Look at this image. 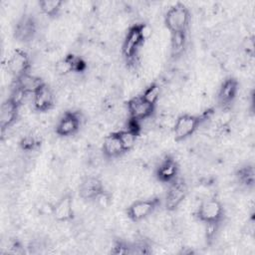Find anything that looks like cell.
<instances>
[{
  "label": "cell",
  "instance_id": "cell-1",
  "mask_svg": "<svg viewBox=\"0 0 255 255\" xmlns=\"http://www.w3.org/2000/svg\"><path fill=\"white\" fill-rule=\"evenodd\" d=\"M149 35L150 29L146 24L137 23L128 28L122 45V53L128 62L134 61L138 50Z\"/></svg>",
  "mask_w": 255,
  "mask_h": 255
},
{
  "label": "cell",
  "instance_id": "cell-2",
  "mask_svg": "<svg viewBox=\"0 0 255 255\" xmlns=\"http://www.w3.org/2000/svg\"><path fill=\"white\" fill-rule=\"evenodd\" d=\"M212 114L213 109H208L200 115L183 114L178 116L172 128L174 139L176 141H182L190 137Z\"/></svg>",
  "mask_w": 255,
  "mask_h": 255
},
{
  "label": "cell",
  "instance_id": "cell-3",
  "mask_svg": "<svg viewBox=\"0 0 255 255\" xmlns=\"http://www.w3.org/2000/svg\"><path fill=\"white\" fill-rule=\"evenodd\" d=\"M190 21V13L183 3L171 5L164 15V25L171 33L186 32Z\"/></svg>",
  "mask_w": 255,
  "mask_h": 255
},
{
  "label": "cell",
  "instance_id": "cell-4",
  "mask_svg": "<svg viewBox=\"0 0 255 255\" xmlns=\"http://www.w3.org/2000/svg\"><path fill=\"white\" fill-rule=\"evenodd\" d=\"M224 208L222 203L216 198H207L200 202L195 217L205 225H219L224 218Z\"/></svg>",
  "mask_w": 255,
  "mask_h": 255
},
{
  "label": "cell",
  "instance_id": "cell-5",
  "mask_svg": "<svg viewBox=\"0 0 255 255\" xmlns=\"http://www.w3.org/2000/svg\"><path fill=\"white\" fill-rule=\"evenodd\" d=\"M161 200L159 197H150L138 199L131 202L127 208L128 217L133 222H139L146 219L160 206Z\"/></svg>",
  "mask_w": 255,
  "mask_h": 255
},
{
  "label": "cell",
  "instance_id": "cell-6",
  "mask_svg": "<svg viewBox=\"0 0 255 255\" xmlns=\"http://www.w3.org/2000/svg\"><path fill=\"white\" fill-rule=\"evenodd\" d=\"M188 193V187L183 178L179 176L168 184V189L164 197V207L167 211L176 210L184 201Z\"/></svg>",
  "mask_w": 255,
  "mask_h": 255
},
{
  "label": "cell",
  "instance_id": "cell-7",
  "mask_svg": "<svg viewBox=\"0 0 255 255\" xmlns=\"http://www.w3.org/2000/svg\"><path fill=\"white\" fill-rule=\"evenodd\" d=\"M7 70L13 76L14 80L30 73L31 61L28 54L22 49L14 50L7 59Z\"/></svg>",
  "mask_w": 255,
  "mask_h": 255
},
{
  "label": "cell",
  "instance_id": "cell-8",
  "mask_svg": "<svg viewBox=\"0 0 255 255\" xmlns=\"http://www.w3.org/2000/svg\"><path fill=\"white\" fill-rule=\"evenodd\" d=\"M82 125V116L76 111H66L58 120L55 131L60 136H69L77 133Z\"/></svg>",
  "mask_w": 255,
  "mask_h": 255
},
{
  "label": "cell",
  "instance_id": "cell-9",
  "mask_svg": "<svg viewBox=\"0 0 255 255\" xmlns=\"http://www.w3.org/2000/svg\"><path fill=\"white\" fill-rule=\"evenodd\" d=\"M179 164L177 160L169 154L164 155L155 168V177L161 183L169 184L178 177Z\"/></svg>",
  "mask_w": 255,
  "mask_h": 255
},
{
  "label": "cell",
  "instance_id": "cell-10",
  "mask_svg": "<svg viewBox=\"0 0 255 255\" xmlns=\"http://www.w3.org/2000/svg\"><path fill=\"white\" fill-rule=\"evenodd\" d=\"M37 22L30 14H24L16 23L13 31L14 38L21 43H29L36 37Z\"/></svg>",
  "mask_w": 255,
  "mask_h": 255
},
{
  "label": "cell",
  "instance_id": "cell-11",
  "mask_svg": "<svg viewBox=\"0 0 255 255\" xmlns=\"http://www.w3.org/2000/svg\"><path fill=\"white\" fill-rule=\"evenodd\" d=\"M51 212L55 220L59 222H69L74 218L73 195L70 192L64 193L53 205Z\"/></svg>",
  "mask_w": 255,
  "mask_h": 255
},
{
  "label": "cell",
  "instance_id": "cell-12",
  "mask_svg": "<svg viewBox=\"0 0 255 255\" xmlns=\"http://www.w3.org/2000/svg\"><path fill=\"white\" fill-rule=\"evenodd\" d=\"M127 108L128 117L139 120L141 122L143 120L149 119L155 110V106L146 102L141 97V95L129 99L127 103Z\"/></svg>",
  "mask_w": 255,
  "mask_h": 255
},
{
  "label": "cell",
  "instance_id": "cell-13",
  "mask_svg": "<svg viewBox=\"0 0 255 255\" xmlns=\"http://www.w3.org/2000/svg\"><path fill=\"white\" fill-rule=\"evenodd\" d=\"M56 72L61 76H67L71 73H83L87 70L86 61L75 54L65 55L56 64Z\"/></svg>",
  "mask_w": 255,
  "mask_h": 255
},
{
  "label": "cell",
  "instance_id": "cell-14",
  "mask_svg": "<svg viewBox=\"0 0 255 255\" xmlns=\"http://www.w3.org/2000/svg\"><path fill=\"white\" fill-rule=\"evenodd\" d=\"M105 191L103 181L97 176H87L79 186L80 197L88 201H96Z\"/></svg>",
  "mask_w": 255,
  "mask_h": 255
},
{
  "label": "cell",
  "instance_id": "cell-15",
  "mask_svg": "<svg viewBox=\"0 0 255 255\" xmlns=\"http://www.w3.org/2000/svg\"><path fill=\"white\" fill-rule=\"evenodd\" d=\"M239 89L238 81L233 77L226 78L217 93V103L222 109L228 108L235 100Z\"/></svg>",
  "mask_w": 255,
  "mask_h": 255
},
{
  "label": "cell",
  "instance_id": "cell-16",
  "mask_svg": "<svg viewBox=\"0 0 255 255\" xmlns=\"http://www.w3.org/2000/svg\"><path fill=\"white\" fill-rule=\"evenodd\" d=\"M20 105L17 104L10 97L7 98L2 104L0 108V128L1 131L4 132L10 127L14 125L16 120L18 119Z\"/></svg>",
  "mask_w": 255,
  "mask_h": 255
},
{
  "label": "cell",
  "instance_id": "cell-17",
  "mask_svg": "<svg viewBox=\"0 0 255 255\" xmlns=\"http://www.w3.org/2000/svg\"><path fill=\"white\" fill-rule=\"evenodd\" d=\"M55 97L53 91L45 84L33 95V108L36 112L46 113L54 107Z\"/></svg>",
  "mask_w": 255,
  "mask_h": 255
},
{
  "label": "cell",
  "instance_id": "cell-18",
  "mask_svg": "<svg viewBox=\"0 0 255 255\" xmlns=\"http://www.w3.org/2000/svg\"><path fill=\"white\" fill-rule=\"evenodd\" d=\"M102 150L104 155L108 158H116L126 152L117 131L111 132L105 136Z\"/></svg>",
  "mask_w": 255,
  "mask_h": 255
},
{
  "label": "cell",
  "instance_id": "cell-19",
  "mask_svg": "<svg viewBox=\"0 0 255 255\" xmlns=\"http://www.w3.org/2000/svg\"><path fill=\"white\" fill-rule=\"evenodd\" d=\"M46 83L38 76L27 73L15 80V87L27 95H34Z\"/></svg>",
  "mask_w": 255,
  "mask_h": 255
},
{
  "label": "cell",
  "instance_id": "cell-20",
  "mask_svg": "<svg viewBox=\"0 0 255 255\" xmlns=\"http://www.w3.org/2000/svg\"><path fill=\"white\" fill-rule=\"evenodd\" d=\"M235 178L240 186L247 189L253 188L255 184V169L253 164L246 163L237 168Z\"/></svg>",
  "mask_w": 255,
  "mask_h": 255
},
{
  "label": "cell",
  "instance_id": "cell-21",
  "mask_svg": "<svg viewBox=\"0 0 255 255\" xmlns=\"http://www.w3.org/2000/svg\"><path fill=\"white\" fill-rule=\"evenodd\" d=\"M39 9L42 14L46 15L49 18L56 17L63 6V1L61 0H42L38 3Z\"/></svg>",
  "mask_w": 255,
  "mask_h": 255
},
{
  "label": "cell",
  "instance_id": "cell-22",
  "mask_svg": "<svg viewBox=\"0 0 255 255\" xmlns=\"http://www.w3.org/2000/svg\"><path fill=\"white\" fill-rule=\"evenodd\" d=\"M186 46V32L170 34V52L172 56H179Z\"/></svg>",
  "mask_w": 255,
  "mask_h": 255
},
{
  "label": "cell",
  "instance_id": "cell-23",
  "mask_svg": "<svg viewBox=\"0 0 255 255\" xmlns=\"http://www.w3.org/2000/svg\"><path fill=\"white\" fill-rule=\"evenodd\" d=\"M160 93H161V91H160L159 86L156 83H151L143 90L141 97L149 104L156 106V104L159 100V97H160Z\"/></svg>",
  "mask_w": 255,
  "mask_h": 255
},
{
  "label": "cell",
  "instance_id": "cell-24",
  "mask_svg": "<svg viewBox=\"0 0 255 255\" xmlns=\"http://www.w3.org/2000/svg\"><path fill=\"white\" fill-rule=\"evenodd\" d=\"M117 133H118V135H119V137L121 139V142H122L126 152L130 150L134 146L136 138H137V136L135 134L131 133L130 131L127 130L126 128L118 130Z\"/></svg>",
  "mask_w": 255,
  "mask_h": 255
},
{
  "label": "cell",
  "instance_id": "cell-25",
  "mask_svg": "<svg viewBox=\"0 0 255 255\" xmlns=\"http://www.w3.org/2000/svg\"><path fill=\"white\" fill-rule=\"evenodd\" d=\"M39 140L32 134H26L19 140V146L23 151H33L39 146Z\"/></svg>",
  "mask_w": 255,
  "mask_h": 255
},
{
  "label": "cell",
  "instance_id": "cell-26",
  "mask_svg": "<svg viewBox=\"0 0 255 255\" xmlns=\"http://www.w3.org/2000/svg\"><path fill=\"white\" fill-rule=\"evenodd\" d=\"M111 252L113 254H131V244L121 239L117 240L114 243Z\"/></svg>",
  "mask_w": 255,
  "mask_h": 255
},
{
  "label": "cell",
  "instance_id": "cell-27",
  "mask_svg": "<svg viewBox=\"0 0 255 255\" xmlns=\"http://www.w3.org/2000/svg\"><path fill=\"white\" fill-rule=\"evenodd\" d=\"M141 121L139 120H136V119H133V118H130L128 117L127 123H126V129L130 131L131 133L135 134L136 136H138L140 133H141V129H142V127H141Z\"/></svg>",
  "mask_w": 255,
  "mask_h": 255
},
{
  "label": "cell",
  "instance_id": "cell-28",
  "mask_svg": "<svg viewBox=\"0 0 255 255\" xmlns=\"http://www.w3.org/2000/svg\"><path fill=\"white\" fill-rule=\"evenodd\" d=\"M242 48L247 56L253 57L254 56V37L253 36L247 37L243 42Z\"/></svg>",
  "mask_w": 255,
  "mask_h": 255
}]
</instances>
